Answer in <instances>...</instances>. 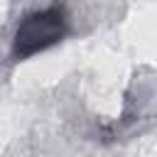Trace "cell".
Instances as JSON below:
<instances>
[{
	"label": "cell",
	"instance_id": "6da1fadb",
	"mask_svg": "<svg viewBox=\"0 0 157 157\" xmlns=\"http://www.w3.org/2000/svg\"><path fill=\"white\" fill-rule=\"evenodd\" d=\"M66 34H69V15H66L64 5L54 2L47 7L32 10L20 20V25L12 34L10 59L27 61L34 54H42V52L61 44Z\"/></svg>",
	"mask_w": 157,
	"mask_h": 157
}]
</instances>
